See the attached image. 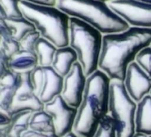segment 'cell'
<instances>
[{
  "instance_id": "1",
  "label": "cell",
  "mask_w": 151,
  "mask_h": 137,
  "mask_svg": "<svg viewBox=\"0 0 151 137\" xmlns=\"http://www.w3.org/2000/svg\"><path fill=\"white\" fill-rule=\"evenodd\" d=\"M151 45V28L130 27L123 32L103 35L99 70L110 80L124 82L128 66Z\"/></svg>"
},
{
  "instance_id": "2",
  "label": "cell",
  "mask_w": 151,
  "mask_h": 137,
  "mask_svg": "<svg viewBox=\"0 0 151 137\" xmlns=\"http://www.w3.org/2000/svg\"><path fill=\"white\" fill-rule=\"evenodd\" d=\"M110 82L109 76L100 70L88 77L73 127L76 135L92 137L100 122L109 114Z\"/></svg>"
},
{
  "instance_id": "3",
  "label": "cell",
  "mask_w": 151,
  "mask_h": 137,
  "mask_svg": "<svg viewBox=\"0 0 151 137\" xmlns=\"http://www.w3.org/2000/svg\"><path fill=\"white\" fill-rule=\"evenodd\" d=\"M56 7L70 17L88 23L103 35L123 32L130 28L106 2L99 0H57Z\"/></svg>"
},
{
  "instance_id": "4",
  "label": "cell",
  "mask_w": 151,
  "mask_h": 137,
  "mask_svg": "<svg viewBox=\"0 0 151 137\" xmlns=\"http://www.w3.org/2000/svg\"><path fill=\"white\" fill-rule=\"evenodd\" d=\"M23 17L33 24L41 38L50 41L58 49L69 46L70 17L57 7L19 1Z\"/></svg>"
},
{
  "instance_id": "5",
  "label": "cell",
  "mask_w": 151,
  "mask_h": 137,
  "mask_svg": "<svg viewBox=\"0 0 151 137\" xmlns=\"http://www.w3.org/2000/svg\"><path fill=\"white\" fill-rule=\"evenodd\" d=\"M103 34L92 26L76 17L69 19V47L78 56L86 77L99 70Z\"/></svg>"
},
{
  "instance_id": "6",
  "label": "cell",
  "mask_w": 151,
  "mask_h": 137,
  "mask_svg": "<svg viewBox=\"0 0 151 137\" xmlns=\"http://www.w3.org/2000/svg\"><path fill=\"white\" fill-rule=\"evenodd\" d=\"M136 110L137 103L128 95L124 82L111 80L109 114L114 122L116 137H133L135 135Z\"/></svg>"
},
{
  "instance_id": "7",
  "label": "cell",
  "mask_w": 151,
  "mask_h": 137,
  "mask_svg": "<svg viewBox=\"0 0 151 137\" xmlns=\"http://www.w3.org/2000/svg\"><path fill=\"white\" fill-rule=\"evenodd\" d=\"M107 5L130 27L151 28V3L141 0H112Z\"/></svg>"
},
{
  "instance_id": "8",
  "label": "cell",
  "mask_w": 151,
  "mask_h": 137,
  "mask_svg": "<svg viewBox=\"0 0 151 137\" xmlns=\"http://www.w3.org/2000/svg\"><path fill=\"white\" fill-rule=\"evenodd\" d=\"M44 110L52 116L56 133L58 136L65 137L73 132L78 109L68 105L61 95L46 103Z\"/></svg>"
},
{
  "instance_id": "9",
  "label": "cell",
  "mask_w": 151,
  "mask_h": 137,
  "mask_svg": "<svg viewBox=\"0 0 151 137\" xmlns=\"http://www.w3.org/2000/svg\"><path fill=\"white\" fill-rule=\"evenodd\" d=\"M21 74H22V80L17 91L11 110L9 112L11 116L13 114L26 111L36 112L44 110L45 107V104L35 93L31 80V72L21 73Z\"/></svg>"
},
{
  "instance_id": "10",
  "label": "cell",
  "mask_w": 151,
  "mask_h": 137,
  "mask_svg": "<svg viewBox=\"0 0 151 137\" xmlns=\"http://www.w3.org/2000/svg\"><path fill=\"white\" fill-rule=\"evenodd\" d=\"M87 79L80 63L77 61L68 74L64 78V85L61 96L68 105L78 108L81 103L87 84Z\"/></svg>"
},
{
  "instance_id": "11",
  "label": "cell",
  "mask_w": 151,
  "mask_h": 137,
  "mask_svg": "<svg viewBox=\"0 0 151 137\" xmlns=\"http://www.w3.org/2000/svg\"><path fill=\"white\" fill-rule=\"evenodd\" d=\"M124 85L130 98L139 102L151 91V79L136 61L128 66L124 80Z\"/></svg>"
},
{
  "instance_id": "12",
  "label": "cell",
  "mask_w": 151,
  "mask_h": 137,
  "mask_svg": "<svg viewBox=\"0 0 151 137\" xmlns=\"http://www.w3.org/2000/svg\"><path fill=\"white\" fill-rule=\"evenodd\" d=\"M44 75H43L42 86L38 94V98L41 101L46 104L53 101L57 96L61 95L64 85V78L52 68V66L43 67Z\"/></svg>"
},
{
  "instance_id": "13",
  "label": "cell",
  "mask_w": 151,
  "mask_h": 137,
  "mask_svg": "<svg viewBox=\"0 0 151 137\" xmlns=\"http://www.w3.org/2000/svg\"><path fill=\"white\" fill-rule=\"evenodd\" d=\"M136 133L151 136V96H145L137 103L135 116Z\"/></svg>"
},
{
  "instance_id": "14",
  "label": "cell",
  "mask_w": 151,
  "mask_h": 137,
  "mask_svg": "<svg viewBox=\"0 0 151 137\" xmlns=\"http://www.w3.org/2000/svg\"><path fill=\"white\" fill-rule=\"evenodd\" d=\"M37 66L38 58L33 51L21 49L8 60V69L18 73L31 72Z\"/></svg>"
},
{
  "instance_id": "15",
  "label": "cell",
  "mask_w": 151,
  "mask_h": 137,
  "mask_svg": "<svg viewBox=\"0 0 151 137\" xmlns=\"http://www.w3.org/2000/svg\"><path fill=\"white\" fill-rule=\"evenodd\" d=\"M78 61V56L75 50L68 46L58 49L54 61L52 63V68L55 70L60 76L66 77L71 70L73 65Z\"/></svg>"
},
{
  "instance_id": "16",
  "label": "cell",
  "mask_w": 151,
  "mask_h": 137,
  "mask_svg": "<svg viewBox=\"0 0 151 137\" xmlns=\"http://www.w3.org/2000/svg\"><path fill=\"white\" fill-rule=\"evenodd\" d=\"M32 114L33 112L28 111L13 114L11 123L4 132L5 134L7 137H21L24 133L29 130Z\"/></svg>"
},
{
  "instance_id": "17",
  "label": "cell",
  "mask_w": 151,
  "mask_h": 137,
  "mask_svg": "<svg viewBox=\"0 0 151 137\" xmlns=\"http://www.w3.org/2000/svg\"><path fill=\"white\" fill-rule=\"evenodd\" d=\"M29 129L40 133H56L53 118L45 110L33 112L30 119Z\"/></svg>"
},
{
  "instance_id": "18",
  "label": "cell",
  "mask_w": 151,
  "mask_h": 137,
  "mask_svg": "<svg viewBox=\"0 0 151 137\" xmlns=\"http://www.w3.org/2000/svg\"><path fill=\"white\" fill-rule=\"evenodd\" d=\"M58 48L50 41L40 38L35 48V52L38 58V65L41 67L52 66Z\"/></svg>"
},
{
  "instance_id": "19",
  "label": "cell",
  "mask_w": 151,
  "mask_h": 137,
  "mask_svg": "<svg viewBox=\"0 0 151 137\" xmlns=\"http://www.w3.org/2000/svg\"><path fill=\"white\" fill-rule=\"evenodd\" d=\"M5 21L12 31V37L17 41H20L31 31L37 30L35 26L24 17L19 18H6Z\"/></svg>"
},
{
  "instance_id": "20",
  "label": "cell",
  "mask_w": 151,
  "mask_h": 137,
  "mask_svg": "<svg viewBox=\"0 0 151 137\" xmlns=\"http://www.w3.org/2000/svg\"><path fill=\"white\" fill-rule=\"evenodd\" d=\"M21 50L19 41L13 37H5L0 39V52L9 60Z\"/></svg>"
},
{
  "instance_id": "21",
  "label": "cell",
  "mask_w": 151,
  "mask_h": 137,
  "mask_svg": "<svg viewBox=\"0 0 151 137\" xmlns=\"http://www.w3.org/2000/svg\"><path fill=\"white\" fill-rule=\"evenodd\" d=\"M92 137H116L115 124L109 114H107L100 122L98 129Z\"/></svg>"
},
{
  "instance_id": "22",
  "label": "cell",
  "mask_w": 151,
  "mask_h": 137,
  "mask_svg": "<svg viewBox=\"0 0 151 137\" xmlns=\"http://www.w3.org/2000/svg\"><path fill=\"white\" fill-rule=\"evenodd\" d=\"M16 89L6 88L0 84V109L9 112L13 105L17 93Z\"/></svg>"
},
{
  "instance_id": "23",
  "label": "cell",
  "mask_w": 151,
  "mask_h": 137,
  "mask_svg": "<svg viewBox=\"0 0 151 137\" xmlns=\"http://www.w3.org/2000/svg\"><path fill=\"white\" fill-rule=\"evenodd\" d=\"M19 1L20 0H0V5L5 10L6 18H19L23 17L19 9Z\"/></svg>"
},
{
  "instance_id": "24",
  "label": "cell",
  "mask_w": 151,
  "mask_h": 137,
  "mask_svg": "<svg viewBox=\"0 0 151 137\" xmlns=\"http://www.w3.org/2000/svg\"><path fill=\"white\" fill-rule=\"evenodd\" d=\"M21 80H22V74L21 73L8 69L2 77V79L0 80V84L6 88H13L17 90L20 86Z\"/></svg>"
},
{
  "instance_id": "25",
  "label": "cell",
  "mask_w": 151,
  "mask_h": 137,
  "mask_svg": "<svg viewBox=\"0 0 151 137\" xmlns=\"http://www.w3.org/2000/svg\"><path fill=\"white\" fill-rule=\"evenodd\" d=\"M136 62L151 79V47L141 50L136 58Z\"/></svg>"
},
{
  "instance_id": "26",
  "label": "cell",
  "mask_w": 151,
  "mask_h": 137,
  "mask_svg": "<svg viewBox=\"0 0 151 137\" xmlns=\"http://www.w3.org/2000/svg\"><path fill=\"white\" fill-rule=\"evenodd\" d=\"M41 38V35L37 30L31 31L28 34H27L22 39L19 41L20 47L22 50L27 51H33L35 52V48L37 43V41Z\"/></svg>"
},
{
  "instance_id": "27",
  "label": "cell",
  "mask_w": 151,
  "mask_h": 137,
  "mask_svg": "<svg viewBox=\"0 0 151 137\" xmlns=\"http://www.w3.org/2000/svg\"><path fill=\"white\" fill-rule=\"evenodd\" d=\"M12 116L10 115L9 112H5L0 109V130H5L8 127L10 123H11Z\"/></svg>"
},
{
  "instance_id": "28",
  "label": "cell",
  "mask_w": 151,
  "mask_h": 137,
  "mask_svg": "<svg viewBox=\"0 0 151 137\" xmlns=\"http://www.w3.org/2000/svg\"><path fill=\"white\" fill-rule=\"evenodd\" d=\"M21 137H60L57 133H40L33 130H28L23 133Z\"/></svg>"
},
{
  "instance_id": "29",
  "label": "cell",
  "mask_w": 151,
  "mask_h": 137,
  "mask_svg": "<svg viewBox=\"0 0 151 137\" xmlns=\"http://www.w3.org/2000/svg\"><path fill=\"white\" fill-rule=\"evenodd\" d=\"M12 37V31L8 28L5 20H0V38Z\"/></svg>"
},
{
  "instance_id": "30",
  "label": "cell",
  "mask_w": 151,
  "mask_h": 137,
  "mask_svg": "<svg viewBox=\"0 0 151 137\" xmlns=\"http://www.w3.org/2000/svg\"><path fill=\"white\" fill-rule=\"evenodd\" d=\"M8 70V59L0 52V80Z\"/></svg>"
},
{
  "instance_id": "31",
  "label": "cell",
  "mask_w": 151,
  "mask_h": 137,
  "mask_svg": "<svg viewBox=\"0 0 151 137\" xmlns=\"http://www.w3.org/2000/svg\"><path fill=\"white\" fill-rule=\"evenodd\" d=\"M20 1H26V2L33 3V4L51 6V7H56L57 5V0H20Z\"/></svg>"
},
{
  "instance_id": "32",
  "label": "cell",
  "mask_w": 151,
  "mask_h": 137,
  "mask_svg": "<svg viewBox=\"0 0 151 137\" xmlns=\"http://www.w3.org/2000/svg\"><path fill=\"white\" fill-rule=\"evenodd\" d=\"M6 18V13H5V10L3 9V7L0 5V20H5Z\"/></svg>"
},
{
  "instance_id": "33",
  "label": "cell",
  "mask_w": 151,
  "mask_h": 137,
  "mask_svg": "<svg viewBox=\"0 0 151 137\" xmlns=\"http://www.w3.org/2000/svg\"><path fill=\"white\" fill-rule=\"evenodd\" d=\"M133 137H150V136H147V135L143 134V133H135V135Z\"/></svg>"
},
{
  "instance_id": "34",
  "label": "cell",
  "mask_w": 151,
  "mask_h": 137,
  "mask_svg": "<svg viewBox=\"0 0 151 137\" xmlns=\"http://www.w3.org/2000/svg\"><path fill=\"white\" fill-rule=\"evenodd\" d=\"M65 137H78V135H76V134H75V133H74L72 132V133H68V134L67 136H65Z\"/></svg>"
},
{
  "instance_id": "35",
  "label": "cell",
  "mask_w": 151,
  "mask_h": 137,
  "mask_svg": "<svg viewBox=\"0 0 151 137\" xmlns=\"http://www.w3.org/2000/svg\"><path fill=\"white\" fill-rule=\"evenodd\" d=\"M4 134V131L3 130H0V137H2Z\"/></svg>"
},
{
  "instance_id": "36",
  "label": "cell",
  "mask_w": 151,
  "mask_h": 137,
  "mask_svg": "<svg viewBox=\"0 0 151 137\" xmlns=\"http://www.w3.org/2000/svg\"><path fill=\"white\" fill-rule=\"evenodd\" d=\"M99 1H103V2H109V1H112V0H99Z\"/></svg>"
},
{
  "instance_id": "37",
  "label": "cell",
  "mask_w": 151,
  "mask_h": 137,
  "mask_svg": "<svg viewBox=\"0 0 151 137\" xmlns=\"http://www.w3.org/2000/svg\"><path fill=\"white\" fill-rule=\"evenodd\" d=\"M141 1H145V2H147V3H151V0H141Z\"/></svg>"
},
{
  "instance_id": "38",
  "label": "cell",
  "mask_w": 151,
  "mask_h": 137,
  "mask_svg": "<svg viewBox=\"0 0 151 137\" xmlns=\"http://www.w3.org/2000/svg\"><path fill=\"white\" fill-rule=\"evenodd\" d=\"M2 137H7V136H6V135L5 134V133H4V134H3V136H2Z\"/></svg>"
},
{
  "instance_id": "39",
  "label": "cell",
  "mask_w": 151,
  "mask_h": 137,
  "mask_svg": "<svg viewBox=\"0 0 151 137\" xmlns=\"http://www.w3.org/2000/svg\"><path fill=\"white\" fill-rule=\"evenodd\" d=\"M149 95L151 96V91H150V93H149Z\"/></svg>"
},
{
  "instance_id": "40",
  "label": "cell",
  "mask_w": 151,
  "mask_h": 137,
  "mask_svg": "<svg viewBox=\"0 0 151 137\" xmlns=\"http://www.w3.org/2000/svg\"><path fill=\"white\" fill-rule=\"evenodd\" d=\"M0 39H1V38H0Z\"/></svg>"
},
{
  "instance_id": "41",
  "label": "cell",
  "mask_w": 151,
  "mask_h": 137,
  "mask_svg": "<svg viewBox=\"0 0 151 137\" xmlns=\"http://www.w3.org/2000/svg\"><path fill=\"white\" fill-rule=\"evenodd\" d=\"M150 47H151V45H150Z\"/></svg>"
},
{
  "instance_id": "42",
  "label": "cell",
  "mask_w": 151,
  "mask_h": 137,
  "mask_svg": "<svg viewBox=\"0 0 151 137\" xmlns=\"http://www.w3.org/2000/svg\"><path fill=\"white\" fill-rule=\"evenodd\" d=\"M150 137H151V136H150Z\"/></svg>"
}]
</instances>
